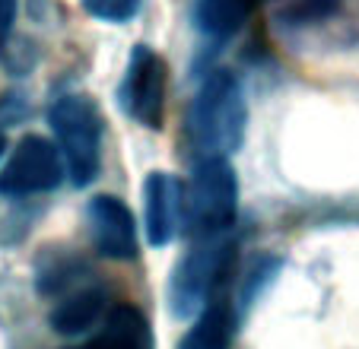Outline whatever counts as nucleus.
Returning <instances> with one entry per match:
<instances>
[{"label": "nucleus", "instance_id": "f257e3e1", "mask_svg": "<svg viewBox=\"0 0 359 349\" xmlns=\"http://www.w3.org/2000/svg\"><path fill=\"white\" fill-rule=\"evenodd\" d=\"M248 105L242 83L229 70H213L201 83L188 111V143L197 159H226L245 140Z\"/></svg>", "mask_w": 359, "mask_h": 349}, {"label": "nucleus", "instance_id": "f03ea898", "mask_svg": "<svg viewBox=\"0 0 359 349\" xmlns=\"http://www.w3.org/2000/svg\"><path fill=\"white\" fill-rule=\"evenodd\" d=\"M236 264V242L229 235L194 238L188 254L175 264L169 280V311L178 321H194L201 311L217 302Z\"/></svg>", "mask_w": 359, "mask_h": 349}, {"label": "nucleus", "instance_id": "7ed1b4c3", "mask_svg": "<svg viewBox=\"0 0 359 349\" xmlns=\"http://www.w3.org/2000/svg\"><path fill=\"white\" fill-rule=\"evenodd\" d=\"M238 182L226 159H197L182 197V222L188 238L226 235L236 222Z\"/></svg>", "mask_w": 359, "mask_h": 349}, {"label": "nucleus", "instance_id": "20e7f679", "mask_svg": "<svg viewBox=\"0 0 359 349\" xmlns=\"http://www.w3.org/2000/svg\"><path fill=\"white\" fill-rule=\"evenodd\" d=\"M64 172L76 188L95 182L102 168V114L89 95H61L48 111Z\"/></svg>", "mask_w": 359, "mask_h": 349}, {"label": "nucleus", "instance_id": "39448f33", "mask_svg": "<svg viewBox=\"0 0 359 349\" xmlns=\"http://www.w3.org/2000/svg\"><path fill=\"white\" fill-rule=\"evenodd\" d=\"M165 93H169V74L165 61L153 48L137 45L130 51L128 70H124L118 99L128 118H134L140 128L159 130L165 118Z\"/></svg>", "mask_w": 359, "mask_h": 349}, {"label": "nucleus", "instance_id": "423d86ee", "mask_svg": "<svg viewBox=\"0 0 359 349\" xmlns=\"http://www.w3.org/2000/svg\"><path fill=\"white\" fill-rule=\"evenodd\" d=\"M64 162L45 137H22L0 168V197H29L55 191L64 182Z\"/></svg>", "mask_w": 359, "mask_h": 349}, {"label": "nucleus", "instance_id": "0eeeda50", "mask_svg": "<svg viewBox=\"0 0 359 349\" xmlns=\"http://www.w3.org/2000/svg\"><path fill=\"white\" fill-rule=\"evenodd\" d=\"M86 222L93 245L102 257L109 261H134L137 257V226L130 210L118 197L99 194L89 200Z\"/></svg>", "mask_w": 359, "mask_h": 349}, {"label": "nucleus", "instance_id": "6e6552de", "mask_svg": "<svg viewBox=\"0 0 359 349\" xmlns=\"http://www.w3.org/2000/svg\"><path fill=\"white\" fill-rule=\"evenodd\" d=\"M184 188L169 172H153L143 184V216H147V242L163 248L175 238L182 222Z\"/></svg>", "mask_w": 359, "mask_h": 349}, {"label": "nucleus", "instance_id": "1a4fd4ad", "mask_svg": "<svg viewBox=\"0 0 359 349\" xmlns=\"http://www.w3.org/2000/svg\"><path fill=\"white\" fill-rule=\"evenodd\" d=\"M74 349H156L147 317L134 305H115L102 317L99 330Z\"/></svg>", "mask_w": 359, "mask_h": 349}, {"label": "nucleus", "instance_id": "9d476101", "mask_svg": "<svg viewBox=\"0 0 359 349\" xmlns=\"http://www.w3.org/2000/svg\"><path fill=\"white\" fill-rule=\"evenodd\" d=\"M109 296L99 286H80L67 296H61V302L51 311V330L61 336H83L93 327H99L102 317L109 315Z\"/></svg>", "mask_w": 359, "mask_h": 349}, {"label": "nucleus", "instance_id": "9b49d317", "mask_svg": "<svg viewBox=\"0 0 359 349\" xmlns=\"http://www.w3.org/2000/svg\"><path fill=\"white\" fill-rule=\"evenodd\" d=\"M232 340V311L223 302H213L194 317V327L184 334L178 349H229Z\"/></svg>", "mask_w": 359, "mask_h": 349}, {"label": "nucleus", "instance_id": "f8f14e48", "mask_svg": "<svg viewBox=\"0 0 359 349\" xmlns=\"http://www.w3.org/2000/svg\"><path fill=\"white\" fill-rule=\"evenodd\" d=\"M251 0H197V26L213 39H229L248 20Z\"/></svg>", "mask_w": 359, "mask_h": 349}, {"label": "nucleus", "instance_id": "ddd939ff", "mask_svg": "<svg viewBox=\"0 0 359 349\" xmlns=\"http://www.w3.org/2000/svg\"><path fill=\"white\" fill-rule=\"evenodd\" d=\"M340 0H286L280 10V20L290 26H309V22H321L337 10Z\"/></svg>", "mask_w": 359, "mask_h": 349}, {"label": "nucleus", "instance_id": "4468645a", "mask_svg": "<svg viewBox=\"0 0 359 349\" xmlns=\"http://www.w3.org/2000/svg\"><path fill=\"white\" fill-rule=\"evenodd\" d=\"M83 7L105 22H124L137 13V0H83Z\"/></svg>", "mask_w": 359, "mask_h": 349}, {"label": "nucleus", "instance_id": "2eb2a0df", "mask_svg": "<svg viewBox=\"0 0 359 349\" xmlns=\"http://www.w3.org/2000/svg\"><path fill=\"white\" fill-rule=\"evenodd\" d=\"M13 22H16V0H0V54L7 48V39L13 32Z\"/></svg>", "mask_w": 359, "mask_h": 349}, {"label": "nucleus", "instance_id": "dca6fc26", "mask_svg": "<svg viewBox=\"0 0 359 349\" xmlns=\"http://www.w3.org/2000/svg\"><path fill=\"white\" fill-rule=\"evenodd\" d=\"M4 149H7V140H4V134H0V156H4Z\"/></svg>", "mask_w": 359, "mask_h": 349}]
</instances>
